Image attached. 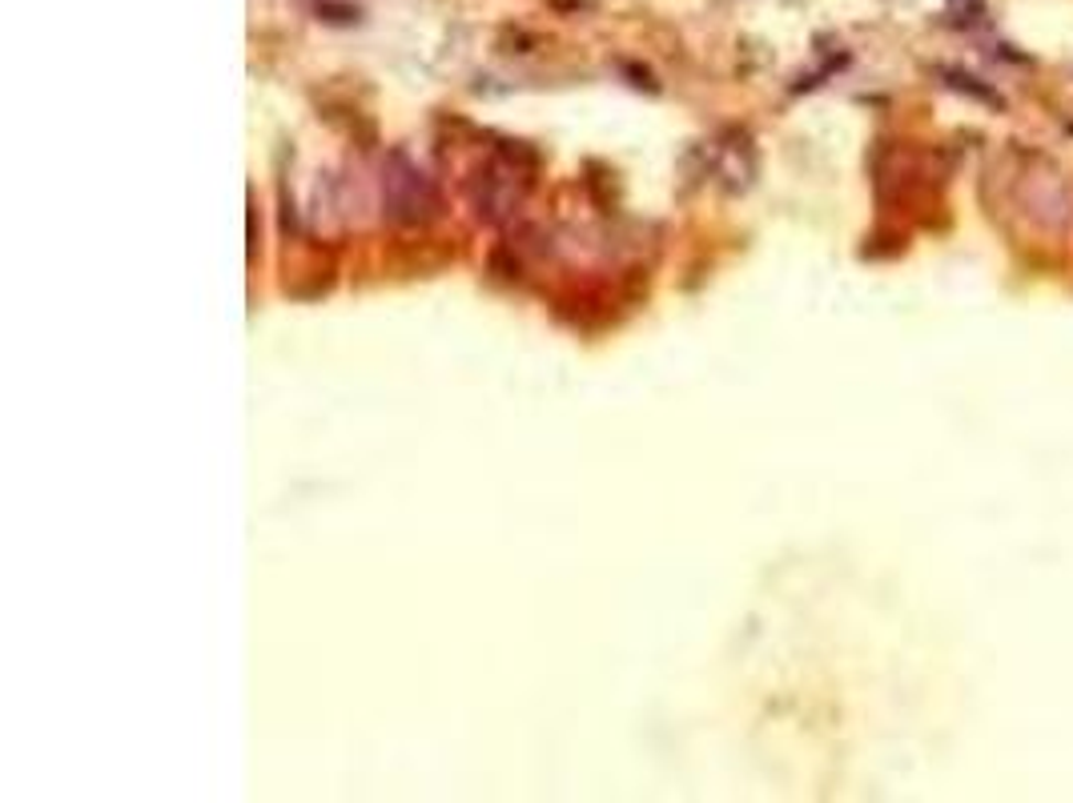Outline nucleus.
<instances>
[{
    "label": "nucleus",
    "instance_id": "f257e3e1",
    "mask_svg": "<svg viewBox=\"0 0 1073 803\" xmlns=\"http://www.w3.org/2000/svg\"><path fill=\"white\" fill-rule=\"evenodd\" d=\"M1026 205L1029 214L1038 217L1041 226H1065V217H1070V193H1065V182L1053 173V177H1029L1026 182Z\"/></svg>",
    "mask_w": 1073,
    "mask_h": 803
}]
</instances>
